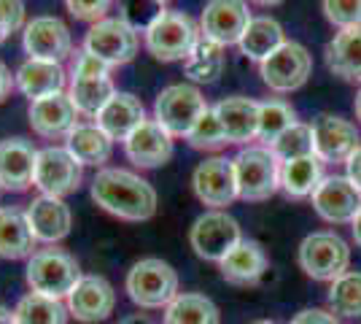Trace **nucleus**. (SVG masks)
Returning a JSON list of instances; mask_svg holds the SVG:
<instances>
[{"mask_svg": "<svg viewBox=\"0 0 361 324\" xmlns=\"http://www.w3.org/2000/svg\"><path fill=\"white\" fill-rule=\"evenodd\" d=\"M240 241L243 232L238 219L226 211H213V208L197 216L189 230V244L195 248V254L208 263H221Z\"/></svg>", "mask_w": 361, "mask_h": 324, "instance_id": "nucleus-9", "label": "nucleus"}, {"mask_svg": "<svg viewBox=\"0 0 361 324\" xmlns=\"http://www.w3.org/2000/svg\"><path fill=\"white\" fill-rule=\"evenodd\" d=\"M267 265L270 263H267V254H264L262 244L243 238L240 244L219 263V268H221L224 281L235 284V287H251L267 273Z\"/></svg>", "mask_w": 361, "mask_h": 324, "instance_id": "nucleus-26", "label": "nucleus"}, {"mask_svg": "<svg viewBox=\"0 0 361 324\" xmlns=\"http://www.w3.org/2000/svg\"><path fill=\"white\" fill-rule=\"evenodd\" d=\"M81 49L108 62L111 68H119L135 60L137 49H140V35L130 25H124L119 16H106L90 25Z\"/></svg>", "mask_w": 361, "mask_h": 324, "instance_id": "nucleus-11", "label": "nucleus"}, {"mask_svg": "<svg viewBox=\"0 0 361 324\" xmlns=\"http://www.w3.org/2000/svg\"><path fill=\"white\" fill-rule=\"evenodd\" d=\"M38 149L27 138L0 140V189L3 192H27L35 179Z\"/></svg>", "mask_w": 361, "mask_h": 324, "instance_id": "nucleus-21", "label": "nucleus"}, {"mask_svg": "<svg viewBox=\"0 0 361 324\" xmlns=\"http://www.w3.org/2000/svg\"><path fill=\"white\" fill-rule=\"evenodd\" d=\"M283 44H286V38H283V28H281L278 19H272V16H254L248 22V28L243 32L238 47H240V52L248 60L264 62L275 49H281Z\"/></svg>", "mask_w": 361, "mask_h": 324, "instance_id": "nucleus-29", "label": "nucleus"}, {"mask_svg": "<svg viewBox=\"0 0 361 324\" xmlns=\"http://www.w3.org/2000/svg\"><path fill=\"white\" fill-rule=\"evenodd\" d=\"M324 162L313 157H300V160H288L281 162V189L288 198H313L318 184L324 181Z\"/></svg>", "mask_w": 361, "mask_h": 324, "instance_id": "nucleus-30", "label": "nucleus"}, {"mask_svg": "<svg viewBox=\"0 0 361 324\" xmlns=\"http://www.w3.org/2000/svg\"><path fill=\"white\" fill-rule=\"evenodd\" d=\"M251 19L248 0H208L200 16V30L219 47H238Z\"/></svg>", "mask_w": 361, "mask_h": 324, "instance_id": "nucleus-14", "label": "nucleus"}, {"mask_svg": "<svg viewBox=\"0 0 361 324\" xmlns=\"http://www.w3.org/2000/svg\"><path fill=\"white\" fill-rule=\"evenodd\" d=\"M16 76V92L25 95L27 100H41L49 95L68 92L71 76L65 71L62 62H49V60H27L22 62L14 71Z\"/></svg>", "mask_w": 361, "mask_h": 324, "instance_id": "nucleus-22", "label": "nucleus"}, {"mask_svg": "<svg viewBox=\"0 0 361 324\" xmlns=\"http://www.w3.org/2000/svg\"><path fill=\"white\" fill-rule=\"evenodd\" d=\"M119 324H154V322H151V316H146V313H133V316L121 319Z\"/></svg>", "mask_w": 361, "mask_h": 324, "instance_id": "nucleus-47", "label": "nucleus"}, {"mask_svg": "<svg viewBox=\"0 0 361 324\" xmlns=\"http://www.w3.org/2000/svg\"><path fill=\"white\" fill-rule=\"evenodd\" d=\"M224 47L202 35L192 49V54L183 60V76L192 84H216L224 71Z\"/></svg>", "mask_w": 361, "mask_h": 324, "instance_id": "nucleus-31", "label": "nucleus"}, {"mask_svg": "<svg viewBox=\"0 0 361 324\" xmlns=\"http://www.w3.org/2000/svg\"><path fill=\"white\" fill-rule=\"evenodd\" d=\"M92 200L121 222H146L157 214V189L135 170L100 168L90 184Z\"/></svg>", "mask_w": 361, "mask_h": 324, "instance_id": "nucleus-1", "label": "nucleus"}, {"mask_svg": "<svg viewBox=\"0 0 361 324\" xmlns=\"http://www.w3.org/2000/svg\"><path fill=\"white\" fill-rule=\"evenodd\" d=\"M313 208L329 224H348L361 211V189L348 176H326L313 192Z\"/></svg>", "mask_w": 361, "mask_h": 324, "instance_id": "nucleus-18", "label": "nucleus"}, {"mask_svg": "<svg viewBox=\"0 0 361 324\" xmlns=\"http://www.w3.org/2000/svg\"><path fill=\"white\" fill-rule=\"evenodd\" d=\"M116 95L114 78H87V81H71L68 84V97L75 106L81 119H92L106 108V103Z\"/></svg>", "mask_w": 361, "mask_h": 324, "instance_id": "nucleus-33", "label": "nucleus"}, {"mask_svg": "<svg viewBox=\"0 0 361 324\" xmlns=\"http://www.w3.org/2000/svg\"><path fill=\"white\" fill-rule=\"evenodd\" d=\"M291 324H337V319H334V313H329V311L305 308L291 319Z\"/></svg>", "mask_w": 361, "mask_h": 324, "instance_id": "nucleus-44", "label": "nucleus"}, {"mask_svg": "<svg viewBox=\"0 0 361 324\" xmlns=\"http://www.w3.org/2000/svg\"><path fill=\"white\" fill-rule=\"evenodd\" d=\"M291 124H297V111L281 97H270L259 103V138L264 146H270L278 136H283Z\"/></svg>", "mask_w": 361, "mask_h": 324, "instance_id": "nucleus-35", "label": "nucleus"}, {"mask_svg": "<svg viewBox=\"0 0 361 324\" xmlns=\"http://www.w3.org/2000/svg\"><path fill=\"white\" fill-rule=\"evenodd\" d=\"M326 68L345 81H361V28L334 32L326 44Z\"/></svg>", "mask_w": 361, "mask_h": 324, "instance_id": "nucleus-28", "label": "nucleus"}, {"mask_svg": "<svg viewBox=\"0 0 361 324\" xmlns=\"http://www.w3.org/2000/svg\"><path fill=\"white\" fill-rule=\"evenodd\" d=\"M84 181V165L75 160L65 146H44L38 149V160H35V179L32 186L41 195H51V198H68Z\"/></svg>", "mask_w": 361, "mask_h": 324, "instance_id": "nucleus-8", "label": "nucleus"}, {"mask_svg": "<svg viewBox=\"0 0 361 324\" xmlns=\"http://www.w3.org/2000/svg\"><path fill=\"white\" fill-rule=\"evenodd\" d=\"M208 103L200 92V87L192 81L167 84L154 100V119L165 127L173 138H186L192 133L197 119L208 111Z\"/></svg>", "mask_w": 361, "mask_h": 324, "instance_id": "nucleus-6", "label": "nucleus"}, {"mask_svg": "<svg viewBox=\"0 0 361 324\" xmlns=\"http://www.w3.org/2000/svg\"><path fill=\"white\" fill-rule=\"evenodd\" d=\"M272 155L278 157V162H288V160H300V157L316 155V136H313V124L297 122L291 124L283 136L270 143Z\"/></svg>", "mask_w": 361, "mask_h": 324, "instance_id": "nucleus-36", "label": "nucleus"}, {"mask_svg": "<svg viewBox=\"0 0 361 324\" xmlns=\"http://www.w3.org/2000/svg\"><path fill=\"white\" fill-rule=\"evenodd\" d=\"M121 146H124V157L140 170L162 168L173 157V136L154 116L135 127Z\"/></svg>", "mask_w": 361, "mask_h": 324, "instance_id": "nucleus-19", "label": "nucleus"}, {"mask_svg": "<svg viewBox=\"0 0 361 324\" xmlns=\"http://www.w3.org/2000/svg\"><path fill=\"white\" fill-rule=\"evenodd\" d=\"M81 276L84 273H81L78 260L71 251L57 246L38 248L27 260V268H25V278H27L30 292L57 297V300H65Z\"/></svg>", "mask_w": 361, "mask_h": 324, "instance_id": "nucleus-5", "label": "nucleus"}, {"mask_svg": "<svg viewBox=\"0 0 361 324\" xmlns=\"http://www.w3.org/2000/svg\"><path fill=\"white\" fill-rule=\"evenodd\" d=\"M350 230H353V241H356V246L361 248V211L356 214V219L350 222Z\"/></svg>", "mask_w": 361, "mask_h": 324, "instance_id": "nucleus-48", "label": "nucleus"}, {"mask_svg": "<svg viewBox=\"0 0 361 324\" xmlns=\"http://www.w3.org/2000/svg\"><path fill=\"white\" fill-rule=\"evenodd\" d=\"M256 6H264V8H270V6H278V3H283V0H251Z\"/></svg>", "mask_w": 361, "mask_h": 324, "instance_id": "nucleus-50", "label": "nucleus"}, {"mask_svg": "<svg viewBox=\"0 0 361 324\" xmlns=\"http://www.w3.org/2000/svg\"><path fill=\"white\" fill-rule=\"evenodd\" d=\"M192 189H195L197 200L211 205L213 211H224L226 205H232L238 200L232 160L221 155L202 160L192 173Z\"/></svg>", "mask_w": 361, "mask_h": 324, "instance_id": "nucleus-13", "label": "nucleus"}, {"mask_svg": "<svg viewBox=\"0 0 361 324\" xmlns=\"http://www.w3.org/2000/svg\"><path fill=\"white\" fill-rule=\"evenodd\" d=\"M254 324H278V322H270V319H262V322H254Z\"/></svg>", "mask_w": 361, "mask_h": 324, "instance_id": "nucleus-52", "label": "nucleus"}, {"mask_svg": "<svg viewBox=\"0 0 361 324\" xmlns=\"http://www.w3.org/2000/svg\"><path fill=\"white\" fill-rule=\"evenodd\" d=\"M22 49L30 60L65 62L73 57V32L54 14H38L22 30Z\"/></svg>", "mask_w": 361, "mask_h": 324, "instance_id": "nucleus-10", "label": "nucleus"}, {"mask_svg": "<svg viewBox=\"0 0 361 324\" xmlns=\"http://www.w3.org/2000/svg\"><path fill=\"white\" fill-rule=\"evenodd\" d=\"M114 143L116 140L108 136L103 127H97V122L92 119H81L65 138V149L84 165V168H106V162H111L114 157Z\"/></svg>", "mask_w": 361, "mask_h": 324, "instance_id": "nucleus-24", "label": "nucleus"}, {"mask_svg": "<svg viewBox=\"0 0 361 324\" xmlns=\"http://www.w3.org/2000/svg\"><path fill=\"white\" fill-rule=\"evenodd\" d=\"M35 235L27 214L14 205H0V257L3 260H30L35 254Z\"/></svg>", "mask_w": 361, "mask_h": 324, "instance_id": "nucleus-27", "label": "nucleus"}, {"mask_svg": "<svg viewBox=\"0 0 361 324\" xmlns=\"http://www.w3.org/2000/svg\"><path fill=\"white\" fill-rule=\"evenodd\" d=\"M11 92H16V76L11 73V68L0 60V103H6Z\"/></svg>", "mask_w": 361, "mask_h": 324, "instance_id": "nucleus-45", "label": "nucleus"}, {"mask_svg": "<svg viewBox=\"0 0 361 324\" xmlns=\"http://www.w3.org/2000/svg\"><path fill=\"white\" fill-rule=\"evenodd\" d=\"M124 289L137 308H167L180 294L178 273L159 257H143L127 270Z\"/></svg>", "mask_w": 361, "mask_h": 324, "instance_id": "nucleus-4", "label": "nucleus"}, {"mask_svg": "<svg viewBox=\"0 0 361 324\" xmlns=\"http://www.w3.org/2000/svg\"><path fill=\"white\" fill-rule=\"evenodd\" d=\"M114 6H116V0H65V11L73 16L75 22H87V25L106 19L108 11H114Z\"/></svg>", "mask_w": 361, "mask_h": 324, "instance_id": "nucleus-43", "label": "nucleus"}, {"mask_svg": "<svg viewBox=\"0 0 361 324\" xmlns=\"http://www.w3.org/2000/svg\"><path fill=\"white\" fill-rule=\"evenodd\" d=\"M27 122H30V130L38 138L65 140L68 133L81 122V116L71 103L68 92H60L41 97V100H32L27 106Z\"/></svg>", "mask_w": 361, "mask_h": 324, "instance_id": "nucleus-17", "label": "nucleus"}, {"mask_svg": "<svg viewBox=\"0 0 361 324\" xmlns=\"http://www.w3.org/2000/svg\"><path fill=\"white\" fill-rule=\"evenodd\" d=\"M0 324H16L14 311H11V308H6L3 303H0Z\"/></svg>", "mask_w": 361, "mask_h": 324, "instance_id": "nucleus-49", "label": "nucleus"}, {"mask_svg": "<svg viewBox=\"0 0 361 324\" xmlns=\"http://www.w3.org/2000/svg\"><path fill=\"white\" fill-rule=\"evenodd\" d=\"M27 6L25 0H0V44L11 38L14 32H22L27 25Z\"/></svg>", "mask_w": 361, "mask_h": 324, "instance_id": "nucleus-42", "label": "nucleus"}, {"mask_svg": "<svg viewBox=\"0 0 361 324\" xmlns=\"http://www.w3.org/2000/svg\"><path fill=\"white\" fill-rule=\"evenodd\" d=\"M313 136H316V157L324 165L348 162L361 149L359 127L337 114H318L313 119Z\"/></svg>", "mask_w": 361, "mask_h": 324, "instance_id": "nucleus-15", "label": "nucleus"}, {"mask_svg": "<svg viewBox=\"0 0 361 324\" xmlns=\"http://www.w3.org/2000/svg\"><path fill=\"white\" fill-rule=\"evenodd\" d=\"M186 140H189V146L197 149V152H219V149H224L226 143H229L224 127H221V122H219V116H216L213 108H208V111L197 119V124L192 127V133L186 136Z\"/></svg>", "mask_w": 361, "mask_h": 324, "instance_id": "nucleus-39", "label": "nucleus"}, {"mask_svg": "<svg viewBox=\"0 0 361 324\" xmlns=\"http://www.w3.org/2000/svg\"><path fill=\"white\" fill-rule=\"evenodd\" d=\"M116 8H119L121 22L130 25L137 35H143L167 11L165 3L159 0H116Z\"/></svg>", "mask_w": 361, "mask_h": 324, "instance_id": "nucleus-38", "label": "nucleus"}, {"mask_svg": "<svg viewBox=\"0 0 361 324\" xmlns=\"http://www.w3.org/2000/svg\"><path fill=\"white\" fill-rule=\"evenodd\" d=\"M111 71H114V68H111L108 62L90 54L87 49H78L73 57H71V71H68V76H71V81H87V78H108Z\"/></svg>", "mask_w": 361, "mask_h": 324, "instance_id": "nucleus-40", "label": "nucleus"}, {"mask_svg": "<svg viewBox=\"0 0 361 324\" xmlns=\"http://www.w3.org/2000/svg\"><path fill=\"white\" fill-rule=\"evenodd\" d=\"M25 214H27L30 230L38 244L57 246L60 241H65V238L71 235L73 214H71V205L65 203V198L38 195V198H32V203L25 208Z\"/></svg>", "mask_w": 361, "mask_h": 324, "instance_id": "nucleus-20", "label": "nucleus"}, {"mask_svg": "<svg viewBox=\"0 0 361 324\" xmlns=\"http://www.w3.org/2000/svg\"><path fill=\"white\" fill-rule=\"evenodd\" d=\"M65 306L75 322H106L116 308V289L103 276H81L71 294L65 297Z\"/></svg>", "mask_w": 361, "mask_h": 324, "instance_id": "nucleus-16", "label": "nucleus"}, {"mask_svg": "<svg viewBox=\"0 0 361 324\" xmlns=\"http://www.w3.org/2000/svg\"><path fill=\"white\" fill-rule=\"evenodd\" d=\"M329 308L340 316H361V273L348 270L329 287Z\"/></svg>", "mask_w": 361, "mask_h": 324, "instance_id": "nucleus-37", "label": "nucleus"}, {"mask_svg": "<svg viewBox=\"0 0 361 324\" xmlns=\"http://www.w3.org/2000/svg\"><path fill=\"white\" fill-rule=\"evenodd\" d=\"M353 108H356V119L361 122V90H359V95H356V103H353Z\"/></svg>", "mask_w": 361, "mask_h": 324, "instance_id": "nucleus-51", "label": "nucleus"}, {"mask_svg": "<svg viewBox=\"0 0 361 324\" xmlns=\"http://www.w3.org/2000/svg\"><path fill=\"white\" fill-rule=\"evenodd\" d=\"M350 248L331 230L310 232L300 244V268L316 281H337L348 273Z\"/></svg>", "mask_w": 361, "mask_h": 324, "instance_id": "nucleus-7", "label": "nucleus"}, {"mask_svg": "<svg viewBox=\"0 0 361 324\" xmlns=\"http://www.w3.org/2000/svg\"><path fill=\"white\" fill-rule=\"evenodd\" d=\"M259 73L272 92H294L313 73V57L302 44L286 41L267 60L259 62Z\"/></svg>", "mask_w": 361, "mask_h": 324, "instance_id": "nucleus-12", "label": "nucleus"}, {"mask_svg": "<svg viewBox=\"0 0 361 324\" xmlns=\"http://www.w3.org/2000/svg\"><path fill=\"white\" fill-rule=\"evenodd\" d=\"M0 195H3V189H0Z\"/></svg>", "mask_w": 361, "mask_h": 324, "instance_id": "nucleus-54", "label": "nucleus"}, {"mask_svg": "<svg viewBox=\"0 0 361 324\" xmlns=\"http://www.w3.org/2000/svg\"><path fill=\"white\" fill-rule=\"evenodd\" d=\"M232 165H235V184H238L240 200H270L281 189V162L264 143L243 146L240 152L232 157Z\"/></svg>", "mask_w": 361, "mask_h": 324, "instance_id": "nucleus-2", "label": "nucleus"}, {"mask_svg": "<svg viewBox=\"0 0 361 324\" xmlns=\"http://www.w3.org/2000/svg\"><path fill=\"white\" fill-rule=\"evenodd\" d=\"M159 3H170V0H159Z\"/></svg>", "mask_w": 361, "mask_h": 324, "instance_id": "nucleus-53", "label": "nucleus"}, {"mask_svg": "<svg viewBox=\"0 0 361 324\" xmlns=\"http://www.w3.org/2000/svg\"><path fill=\"white\" fill-rule=\"evenodd\" d=\"M324 14L334 28H361V0H324Z\"/></svg>", "mask_w": 361, "mask_h": 324, "instance_id": "nucleus-41", "label": "nucleus"}, {"mask_svg": "<svg viewBox=\"0 0 361 324\" xmlns=\"http://www.w3.org/2000/svg\"><path fill=\"white\" fill-rule=\"evenodd\" d=\"M216 116L224 127L226 140L235 146H251V140L259 138V103L243 95H232L219 100L216 106Z\"/></svg>", "mask_w": 361, "mask_h": 324, "instance_id": "nucleus-23", "label": "nucleus"}, {"mask_svg": "<svg viewBox=\"0 0 361 324\" xmlns=\"http://www.w3.org/2000/svg\"><path fill=\"white\" fill-rule=\"evenodd\" d=\"M221 313L211 297L200 292H180L165 308L162 324H219Z\"/></svg>", "mask_w": 361, "mask_h": 324, "instance_id": "nucleus-32", "label": "nucleus"}, {"mask_svg": "<svg viewBox=\"0 0 361 324\" xmlns=\"http://www.w3.org/2000/svg\"><path fill=\"white\" fill-rule=\"evenodd\" d=\"M146 119H149V116H146L143 100L135 97L133 92H121V90H116V95L108 100L106 108L94 116L97 127H103L108 136L114 140H119V143H124L127 136H130L135 127H140Z\"/></svg>", "mask_w": 361, "mask_h": 324, "instance_id": "nucleus-25", "label": "nucleus"}, {"mask_svg": "<svg viewBox=\"0 0 361 324\" xmlns=\"http://www.w3.org/2000/svg\"><path fill=\"white\" fill-rule=\"evenodd\" d=\"M200 38H202V30H200V22H195V16L167 8L165 14L143 32V47L154 60L183 62L192 54Z\"/></svg>", "mask_w": 361, "mask_h": 324, "instance_id": "nucleus-3", "label": "nucleus"}, {"mask_svg": "<svg viewBox=\"0 0 361 324\" xmlns=\"http://www.w3.org/2000/svg\"><path fill=\"white\" fill-rule=\"evenodd\" d=\"M71 311L65 300L46 297L38 292H27L14 308L16 324H68Z\"/></svg>", "mask_w": 361, "mask_h": 324, "instance_id": "nucleus-34", "label": "nucleus"}, {"mask_svg": "<svg viewBox=\"0 0 361 324\" xmlns=\"http://www.w3.org/2000/svg\"><path fill=\"white\" fill-rule=\"evenodd\" d=\"M345 168H348V179H350V184H356V189H361V149L348 160Z\"/></svg>", "mask_w": 361, "mask_h": 324, "instance_id": "nucleus-46", "label": "nucleus"}]
</instances>
